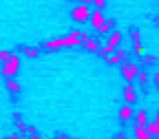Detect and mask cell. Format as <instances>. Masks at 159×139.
<instances>
[{
	"label": "cell",
	"instance_id": "obj_22",
	"mask_svg": "<svg viewBox=\"0 0 159 139\" xmlns=\"http://www.w3.org/2000/svg\"><path fill=\"white\" fill-rule=\"evenodd\" d=\"M152 82H155V84H157V86H159V71H157V73H155V75H152Z\"/></svg>",
	"mask_w": 159,
	"mask_h": 139
},
{
	"label": "cell",
	"instance_id": "obj_4",
	"mask_svg": "<svg viewBox=\"0 0 159 139\" xmlns=\"http://www.w3.org/2000/svg\"><path fill=\"white\" fill-rule=\"evenodd\" d=\"M119 71H122V77L126 79L128 84H133V79H137V75H139V66L135 62H124Z\"/></svg>",
	"mask_w": 159,
	"mask_h": 139
},
{
	"label": "cell",
	"instance_id": "obj_1",
	"mask_svg": "<svg viewBox=\"0 0 159 139\" xmlns=\"http://www.w3.org/2000/svg\"><path fill=\"white\" fill-rule=\"evenodd\" d=\"M84 35H86V33H82V31H73V33L66 35V38H57V40H51V42H44L42 49L51 51V49H60V47H82Z\"/></svg>",
	"mask_w": 159,
	"mask_h": 139
},
{
	"label": "cell",
	"instance_id": "obj_18",
	"mask_svg": "<svg viewBox=\"0 0 159 139\" xmlns=\"http://www.w3.org/2000/svg\"><path fill=\"white\" fill-rule=\"evenodd\" d=\"M104 5H106V0H93V7L95 9H104Z\"/></svg>",
	"mask_w": 159,
	"mask_h": 139
},
{
	"label": "cell",
	"instance_id": "obj_5",
	"mask_svg": "<svg viewBox=\"0 0 159 139\" xmlns=\"http://www.w3.org/2000/svg\"><path fill=\"white\" fill-rule=\"evenodd\" d=\"M104 22H106L104 11H102V9H93V13H91V27H93L95 31H99V29L104 27Z\"/></svg>",
	"mask_w": 159,
	"mask_h": 139
},
{
	"label": "cell",
	"instance_id": "obj_13",
	"mask_svg": "<svg viewBox=\"0 0 159 139\" xmlns=\"http://www.w3.org/2000/svg\"><path fill=\"white\" fill-rule=\"evenodd\" d=\"M133 139H152V135L146 130V128H135V135Z\"/></svg>",
	"mask_w": 159,
	"mask_h": 139
},
{
	"label": "cell",
	"instance_id": "obj_11",
	"mask_svg": "<svg viewBox=\"0 0 159 139\" xmlns=\"http://www.w3.org/2000/svg\"><path fill=\"white\" fill-rule=\"evenodd\" d=\"M104 60H106V64H108V66H115V64H124V57L119 55L117 51H115V53H111V55H106Z\"/></svg>",
	"mask_w": 159,
	"mask_h": 139
},
{
	"label": "cell",
	"instance_id": "obj_26",
	"mask_svg": "<svg viewBox=\"0 0 159 139\" xmlns=\"http://www.w3.org/2000/svg\"><path fill=\"white\" fill-rule=\"evenodd\" d=\"M29 139H40V137H38V135H33V137H29Z\"/></svg>",
	"mask_w": 159,
	"mask_h": 139
},
{
	"label": "cell",
	"instance_id": "obj_25",
	"mask_svg": "<svg viewBox=\"0 0 159 139\" xmlns=\"http://www.w3.org/2000/svg\"><path fill=\"white\" fill-rule=\"evenodd\" d=\"M7 139H20V137H18V135H9Z\"/></svg>",
	"mask_w": 159,
	"mask_h": 139
},
{
	"label": "cell",
	"instance_id": "obj_17",
	"mask_svg": "<svg viewBox=\"0 0 159 139\" xmlns=\"http://www.w3.org/2000/svg\"><path fill=\"white\" fill-rule=\"evenodd\" d=\"M130 33H133V42H135V44H139V42H142V35H139V31H137V29H133Z\"/></svg>",
	"mask_w": 159,
	"mask_h": 139
},
{
	"label": "cell",
	"instance_id": "obj_23",
	"mask_svg": "<svg viewBox=\"0 0 159 139\" xmlns=\"http://www.w3.org/2000/svg\"><path fill=\"white\" fill-rule=\"evenodd\" d=\"M55 139H69V135H66V132H60V135H57Z\"/></svg>",
	"mask_w": 159,
	"mask_h": 139
},
{
	"label": "cell",
	"instance_id": "obj_8",
	"mask_svg": "<svg viewBox=\"0 0 159 139\" xmlns=\"http://www.w3.org/2000/svg\"><path fill=\"white\" fill-rule=\"evenodd\" d=\"M133 122H135V128H146L148 126V113L146 110H137Z\"/></svg>",
	"mask_w": 159,
	"mask_h": 139
},
{
	"label": "cell",
	"instance_id": "obj_14",
	"mask_svg": "<svg viewBox=\"0 0 159 139\" xmlns=\"http://www.w3.org/2000/svg\"><path fill=\"white\" fill-rule=\"evenodd\" d=\"M20 51L25 53V57H38L40 53H42V51H40V49H35V47H25V49H20Z\"/></svg>",
	"mask_w": 159,
	"mask_h": 139
},
{
	"label": "cell",
	"instance_id": "obj_15",
	"mask_svg": "<svg viewBox=\"0 0 159 139\" xmlns=\"http://www.w3.org/2000/svg\"><path fill=\"white\" fill-rule=\"evenodd\" d=\"M7 91H9V93H13V95H16V93H20V84L16 82L13 77H9V79H7Z\"/></svg>",
	"mask_w": 159,
	"mask_h": 139
},
{
	"label": "cell",
	"instance_id": "obj_10",
	"mask_svg": "<svg viewBox=\"0 0 159 139\" xmlns=\"http://www.w3.org/2000/svg\"><path fill=\"white\" fill-rule=\"evenodd\" d=\"M146 130H148L152 137H159V110H157V115H155V122H148Z\"/></svg>",
	"mask_w": 159,
	"mask_h": 139
},
{
	"label": "cell",
	"instance_id": "obj_6",
	"mask_svg": "<svg viewBox=\"0 0 159 139\" xmlns=\"http://www.w3.org/2000/svg\"><path fill=\"white\" fill-rule=\"evenodd\" d=\"M82 47L86 49V51H99V49H102V42H99V40L97 38H91V35H84V40H82Z\"/></svg>",
	"mask_w": 159,
	"mask_h": 139
},
{
	"label": "cell",
	"instance_id": "obj_3",
	"mask_svg": "<svg viewBox=\"0 0 159 139\" xmlns=\"http://www.w3.org/2000/svg\"><path fill=\"white\" fill-rule=\"evenodd\" d=\"M91 13H93V7L91 5H77L71 11V16H73L75 22H86V20H91Z\"/></svg>",
	"mask_w": 159,
	"mask_h": 139
},
{
	"label": "cell",
	"instance_id": "obj_20",
	"mask_svg": "<svg viewBox=\"0 0 159 139\" xmlns=\"http://www.w3.org/2000/svg\"><path fill=\"white\" fill-rule=\"evenodd\" d=\"M0 55H2V62H7V60L13 55V53H9V51H2V53H0Z\"/></svg>",
	"mask_w": 159,
	"mask_h": 139
},
{
	"label": "cell",
	"instance_id": "obj_7",
	"mask_svg": "<svg viewBox=\"0 0 159 139\" xmlns=\"http://www.w3.org/2000/svg\"><path fill=\"white\" fill-rule=\"evenodd\" d=\"M135 117V110H133V104H124L119 108V122H133Z\"/></svg>",
	"mask_w": 159,
	"mask_h": 139
},
{
	"label": "cell",
	"instance_id": "obj_12",
	"mask_svg": "<svg viewBox=\"0 0 159 139\" xmlns=\"http://www.w3.org/2000/svg\"><path fill=\"white\" fill-rule=\"evenodd\" d=\"M113 29H115V20L111 18V20H106V22H104V27H102V29H99L97 33H99V35H106V38H108Z\"/></svg>",
	"mask_w": 159,
	"mask_h": 139
},
{
	"label": "cell",
	"instance_id": "obj_28",
	"mask_svg": "<svg viewBox=\"0 0 159 139\" xmlns=\"http://www.w3.org/2000/svg\"><path fill=\"white\" fill-rule=\"evenodd\" d=\"M0 64H5V62H2V55H0Z\"/></svg>",
	"mask_w": 159,
	"mask_h": 139
},
{
	"label": "cell",
	"instance_id": "obj_24",
	"mask_svg": "<svg viewBox=\"0 0 159 139\" xmlns=\"http://www.w3.org/2000/svg\"><path fill=\"white\" fill-rule=\"evenodd\" d=\"M80 5H93V0H77Z\"/></svg>",
	"mask_w": 159,
	"mask_h": 139
},
{
	"label": "cell",
	"instance_id": "obj_16",
	"mask_svg": "<svg viewBox=\"0 0 159 139\" xmlns=\"http://www.w3.org/2000/svg\"><path fill=\"white\" fill-rule=\"evenodd\" d=\"M148 79H150V77H148V73H146V71H139V75H137V82H139V84H142V86H144V84H148Z\"/></svg>",
	"mask_w": 159,
	"mask_h": 139
},
{
	"label": "cell",
	"instance_id": "obj_27",
	"mask_svg": "<svg viewBox=\"0 0 159 139\" xmlns=\"http://www.w3.org/2000/svg\"><path fill=\"white\" fill-rule=\"evenodd\" d=\"M155 25H157V27H159V18H157V20H155Z\"/></svg>",
	"mask_w": 159,
	"mask_h": 139
},
{
	"label": "cell",
	"instance_id": "obj_2",
	"mask_svg": "<svg viewBox=\"0 0 159 139\" xmlns=\"http://www.w3.org/2000/svg\"><path fill=\"white\" fill-rule=\"evenodd\" d=\"M20 64H22V60H20V55H11L9 60H7V62L2 64V69H0V73H2V77H16V73L20 71Z\"/></svg>",
	"mask_w": 159,
	"mask_h": 139
},
{
	"label": "cell",
	"instance_id": "obj_9",
	"mask_svg": "<svg viewBox=\"0 0 159 139\" xmlns=\"http://www.w3.org/2000/svg\"><path fill=\"white\" fill-rule=\"evenodd\" d=\"M135 99H137V91L133 84H126L124 86V102L126 104H135Z\"/></svg>",
	"mask_w": 159,
	"mask_h": 139
},
{
	"label": "cell",
	"instance_id": "obj_21",
	"mask_svg": "<svg viewBox=\"0 0 159 139\" xmlns=\"http://www.w3.org/2000/svg\"><path fill=\"white\" fill-rule=\"evenodd\" d=\"M113 139H128V137H126V132H117Z\"/></svg>",
	"mask_w": 159,
	"mask_h": 139
},
{
	"label": "cell",
	"instance_id": "obj_19",
	"mask_svg": "<svg viewBox=\"0 0 159 139\" xmlns=\"http://www.w3.org/2000/svg\"><path fill=\"white\" fill-rule=\"evenodd\" d=\"M144 60H146V64H155V62H157V57H155V55H148V53L144 55Z\"/></svg>",
	"mask_w": 159,
	"mask_h": 139
}]
</instances>
